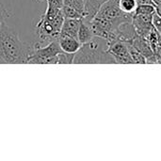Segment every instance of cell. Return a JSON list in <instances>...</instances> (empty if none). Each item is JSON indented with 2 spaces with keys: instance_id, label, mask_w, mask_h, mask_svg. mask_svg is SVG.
Instances as JSON below:
<instances>
[{
  "instance_id": "1",
  "label": "cell",
  "mask_w": 161,
  "mask_h": 161,
  "mask_svg": "<svg viewBox=\"0 0 161 161\" xmlns=\"http://www.w3.org/2000/svg\"><path fill=\"white\" fill-rule=\"evenodd\" d=\"M34 45L23 42L4 22L0 27V64H27Z\"/></svg>"
},
{
  "instance_id": "2",
  "label": "cell",
  "mask_w": 161,
  "mask_h": 161,
  "mask_svg": "<svg viewBox=\"0 0 161 161\" xmlns=\"http://www.w3.org/2000/svg\"><path fill=\"white\" fill-rule=\"evenodd\" d=\"M75 64H116L113 57L108 52V42L94 37L89 42L81 45L75 54Z\"/></svg>"
},
{
  "instance_id": "3",
  "label": "cell",
  "mask_w": 161,
  "mask_h": 161,
  "mask_svg": "<svg viewBox=\"0 0 161 161\" xmlns=\"http://www.w3.org/2000/svg\"><path fill=\"white\" fill-rule=\"evenodd\" d=\"M63 21L64 15L62 10L53 19H47L42 15L35 25L36 33L41 42H49L53 40H58L60 35Z\"/></svg>"
},
{
  "instance_id": "4",
  "label": "cell",
  "mask_w": 161,
  "mask_h": 161,
  "mask_svg": "<svg viewBox=\"0 0 161 161\" xmlns=\"http://www.w3.org/2000/svg\"><path fill=\"white\" fill-rule=\"evenodd\" d=\"M58 40H53L42 47L40 43L34 45L27 63L31 64H58V55L61 52Z\"/></svg>"
},
{
  "instance_id": "5",
  "label": "cell",
  "mask_w": 161,
  "mask_h": 161,
  "mask_svg": "<svg viewBox=\"0 0 161 161\" xmlns=\"http://www.w3.org/2000/svg\"><path fill=\"white\" fill-rule=\"evenodd\" d=\"M96 15L109 20L117 29H119V26L122 24L132 22L133 18V15L125 13L123 10H121L115 0H108L106 3H104Z\"/></svg>"
},
{
  "instance_id": "6",
  "label": "cell",
  "mask_w": 161,
  "mask_h": 161,
  "mask_svg": "<svg viewBox=\"0 0 161 161\" xmlns=\"http://www.w3.org/2000/svg\"><path fill=\"white\" fill-rule=\"evenodd\" d=\"M108 52L113 57L116 63L119 64H134L126 42L119 38L108 42Z\"/></svg>"
},
{
  "instance_id": "7",
  "label": "cell",
  "mask_w": 161,
  "mask_h": 161,
  "mask_svg": "<svg viewBox=\"0 0 161 161\" xmlns=\"http://www.w3.org/2000/svg\"><path fill=\"white\" fill-rule=\"evenodd\" d=\"M153 15H147V14H134L133 15L132 24L138 35L144 37V38L148 36L150 31L154 28Z\"/></svg>"
},
{
  "instance_id": "8",
  "label": "cell",
  "mask_w": 161,
  "mask_h": 161,
  "mask_svg": "<svg viewBox=\"0 0 161 161\" xmlns=\"http://www.w3.org/2000/svg\"><path fill=\"white\" fill-rule=\"evenodd\" d=\"M130 42L133 44V46L145 58L146 63H149V64L157 63L155 53H154L153 49L151 48L150 43L148 42L146 38L137 35Z\"/></svg>"
},
{
  "instance_id": "9",
  "label": "cell",
  "mask_w": 161,
  "mask_h": 161,
  "mask_svg": "<svg viewBox=\"0 0 161 161\" xmlns=\"http://www.w3.org/2000/svg\"><path fill=\"white\" fill-rule=\"evenodd\" d=\"M58 42L61 50L69 54H75L82 45L77 38L71 36H59Z\"/></svg>"
},
{
  "instance_id": "10",
  "label": "cell",
  "mask_w": 161,
  "mask_h": 161,
  "mask_svg": "<svg viewBox=\"0 0 161 161\" xmlns=\"http://www.w3.org/2000/svg\"><path fill=\"white\" fill-rule=\"evenodd\" d=\"M81 21L82 19H73V18L64 17V21L61 26L59 36H71V37L77 38V33Z\"/></svg>"
},
{
  "instance_id": "11",
  "label": "cell",
  "mask_w": 161,
  "mask_h": 161,
  "mask_svg": "<svg viewBox=\"0 0 161 161\" xmlns=\"http://www.w3.org/2000/svg\"><path fill=\"white\" fill-rule=\"evenodd\" d=\"M107 1L108 0H84L85 17L83 19L86 21H91L99 11L103 4Z\"/></svg>"
},
{
  "instance_id": "12",
  "label": "cell",
  "mask_w": 161,
  "mask_h": 161,
  "mask_svg": "<svg viewBox=\"0 0 161 161\" xmlns=\"http://www.w3.org/2000/svg\"><path fill=\"white\" fill-rule=\"evenodd\" d=\"M93 38H94V35L92 33V30L90 26L89 22L82 19L79 29H78V33H77V40L79 41L81 44H84L92 41Z\"/></svg>"
},
{
  "instance_id": "13",
  "label": "cell",
  "mask_w": 161,
  "mask_h": 161,
  "mask_svg": "<svg viewBox=\"0 0 161 161\" xmlns=\"http://www.w3.org/2000/svg\"><path fill=\"white\" fill-rule=\"evenodd\" d=\"M115 1L117 2L121 10L130 15H134L140 4L139 0H115Z\"/></svg>"
},
{
  "instance_id": "14",
  "label": "cell",
  "mask_w": 161,
  "mask_h": 161,
  "mask_svg": "<svg viewBox=\"0 0 161 161\" xmlns=\"http://www.w3.org/2000/svg\"><path fill=\"white\" fill-rule=\"evenodd\" d=\"M125 42H126V45H127L130 57H131L134 64H145L146 63L145 58L133 46L131 42L130 41H125Z\"/></svg>"
},
{
  "instance_id": "15",
  "label": "cell",
  "mask_w": 161,
  "mask_h": 161,
  "mask_svg": "<svg viewBox=\"0 0 161 161\" xmlns=\"http://www.w3.org/2000/svg\"><path fill=\"white\" fill-rule=\"evenodd\" d=\"M148 42L150 43V46L151 48L153 49L154 53H155V50L157 49V47L158 46V44L161 42V36L160 34L155 29V27L150 31V33L148 34V36L146 37Z\"/></svg>"
},
{
  "instance_id": "16",
  "label": "cell",
  "mask_w": 161,
  "mask_h": 161,
  "mask_svg": "<svg viewBox=\"0 0 161 161\" xmlns=\"http://www.w3.org/2000/svg\"><path fill=\"white\" fill-rule=\"evenodd\" d=\"M156 13V6L154 4L150 3H142L139 4L136 11L134 14H147V15H153Z\"/></svg>"
},
{
  "instance_id": "17",
  "label": "cell",
  "mask_w": 161,
  "mask_h": 161,
  "mask_svg": "<svg viewBox=\"0 0 161 161\" xmlns=\"http://www.w3.org/2000/svg\"><path fill=\"white\" fill-rule=\"evenodd\" d=\"M62 12H63V15L65 18H73V19H83L84 18V15L81 12H79L75 8L69 7V6L63 5Z\"/></svg>"
},
{
  "instance_id": "18",
  "label": "cell",
  "mask_w": 161,
  "mask_h": 161,
  "mask_svg": "<svg viewBox=\"0 0 161 161\" xmlns=\"http://www.w3.org/2000/svg\"><path fill=\"white\" fill-rule=\"evenodd\" d=\"M63 4L65 6L72 7L81 12L85 17V11H84V0H63Z\"/></svg>"
},
{
  "instance_id": "19",
  "label": "cell",
  "mask_w": 161,
  "mask_h": 161,
  "mask_svg": "<svg viewBox=\"0 0 161 161\" xmlns=\"http://www.w3.org/2000/svg\"><path fill=\"white\" fill-rule=\"evenodd\" d=\"M75 54H69L61 51L58 55V64H72L74 61Z\"/></svg>"
},
{
  "instance_id": "20",
  "label": "cell",
  "mask_w": 161,
  "mask_h": 161,
  "mask_svg": "<svg viewBox=\"0 0 161 161\" xmlns=\"http://www.w3.org/2000/svg\"><path fill=\"white\" fill-rule=\"evenodd\" d=\"M47 3L46 8H55V9H62L63 8V0H43Z\"/></svg>"
},
{
  "instance_id": "21",
  "label": "cell",
  "mask_w": 161,
  "mask_h": 161,
  "mask_svg": "<svg viewBox=\"0 0 161 161\" xmlns=\"http://www.w3.org/2000/svg\"><path fill=\"white\" fill-rule=\"evenodd\" d=\"M153 25L161 36V17L157 13H154L153 15Z\"/></svg>"
},
{
  "instance_id": "22",
  "label": "cell",
  "mask_w": 161,
  "mask_h": 161,
  "mask_svg": "<svg viewBox=\"0 0 161 161\" xmlns=\"http://www.w3.org/2000/svg\"><path fill=\"white\" fill-rule=\"evenodd\" d=\"M8 16H9L8 11L6 9L5 6H4V5L1 3V1H0V27H1L2 24L5 22V20H6Z\"/></svg>"
},
{
  "instance_id": "23",
  "label": "cell",
  "mask_w": 161,
  "mask_h": 161,
  "mask_svg": "<svg viewBox=\"0 0 161 161\" xmlns=\"http://www.w3.org/2000/svg\"><path fill=\"white\" fill-rule=\"evenodd\" d=\"M155 56H156L157 63L161 64V42L158 44V46L157 47V49L155 50Z\"/></svg>"
},
{
  "instance_id": "24",
  "label": "cell",
  "mask_w": 161,
  "mask_h": 161,
  "mask_svg": "<svg viewBox=\"0 0 161 161\" xmlns=\"http://www.w3.org/2000/svg\"><path fill=\"white\" fill-rule=\"evenodd\" d=\"M156 13L158 15H159L161 17V5L159 6H156Z\"/></svg>"
},
{
  "instance_id": "25",
  "label": "cell",
  "mask_w": 161,
  "mask_h": 161,
  "mask_svg": "<svg viewBox=\"0 0 161 161\" xmlns=\"http://www.w3.org/2000/svg\"><path fill=\"white\" fill-rule=\"evenodd\" d=\"M152 2H153V4L155 6H159V5H161V0H152Z\"/></svg>"
},
{
  "instance_id": "26",
  "label": "cell",
  "mask_w": 161,
  "mask_h": 161,
  "mask_svg": "<svg viewBox=\"0 0 161 161\" xmlns=\"http://www.w3.org/2000/svg\"><path fill=\"white\" fill-rule=\"evenodd\" d=\"M140 4H142V3H150V4H153L152 0H139Z\"/></svg>"
},
{
  "instance_id": "27",
  "label": "cell",
  "mask_w": 161,
  "mask_h": 161,
  "mask_svg": "<svg viewBox=\"0 0 161 161\" xmlns=\"http://www.w3.org/2000/svg\"><path fill=\"white\" fill-rule=\"evenodd\" d=\"M36 1H43V0H36Z\"/></svg>"
}]
</instances>
